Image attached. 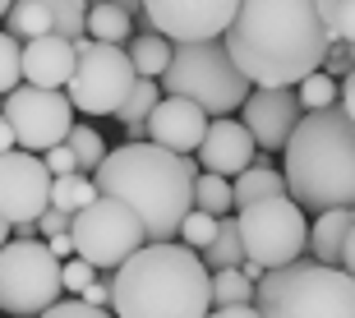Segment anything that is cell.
<instances>
[{
  "label": "cell",
  "instance_id": "1",
  "mask_svg": "<svg viewBox=\"0 0 355 318\" xmlns=\"http://www.w3.org/2000/svg\"><path fill=\"white\" fill-rule=\"evenodd\" d=\"M222 46L254 88H295L323 69L332 37L318 0H240Z\"/></svg>",
  "mask_w": 355,
  "mask_h": 318
},
{
  "label": "cell",
  "instance_id": "2",
  "mask_svg": "<svg viewBox=\"0 0 355 318\" xmlns=\"http://www.w3.org/2000/svg\"><path fill=\"white\" fill-rule=\"evenodd\" d=\"M97 199L139 212L148 245H171L184 212L194 208V157H175L157 143H120L92 171Z\"/></svg>",
  "mask_w": 355,
  "mask_h": 318
},
{
  "label": "cell",
  "instance_id": "3",
  "mask_svg": "<svg viewBox=\"0 0 355 318\" xmlns=\"http://www.w3.org/2000/svg\"><path fill=\"white\" fill-rule=\"evenodd\" d=\"M212 309V272L189 245H144L111 277L116 318H203Z\"/></svg>",
  "mask_w": 355,
  "mask_h": 318
},
{
  "label": "cell",
  "instance_id": "4",
  "mask_svg": "<svg viewBox=\"0 0 355 318\" xmlns=\"http://www.w3.org/2000/svg\"><path fill=\"white\" fill-rule=\"evenodd\" d=\"M282 152H286L282 166L286 199L314 212L355 208V125L342 106L304 111Z\"/></svg>",
  "mask_w": 355,
  "mask_h": 318
},
{
  "label": "cell",
  "instance_id": "5",
  "mask_svg": "<svg viewBox=\"0 0 355 318\" xmlns=\"http://www.w3.org/2000/svg\"><path fill=\"white\" fill-rule=\"evenodd\" d=\"M259 318H355V277L346 267L295 258L254 281Z\"/></svg>",
  "mask_w": 355,
  "mask_h": 318
},
{
  "label": "cell",
  "instance_id": "6",
  "mask_svg": "<svg viewBox=\"0 0 355 318\" xmlns=\"http://www.w3.org/2000/svg\"><path fill=\"white\" fill-rule=\"evenodd\" d=\"M157 88L162 97H189L208 120H217L240 111L254 83L236 69L222 37H212V42H171V65L157 79Z\"/></svg>",
  "mask_w": 355,
  "mask_h": 318
},
{
  "label": "cell",
  "instance_id": "7",
  "mask_svg": "<svg viewBox=\"0 0 355 318\" xmlns=\"http://www.w3.org/2000/svg\"><path fill=\"white\" fill-rule=\"evenodd\" d=\"M65 295L60 258L46 240H5L0 245V309L10 318H37Z\"/></svg>",
  "mask_w": 355,
  "mask_h": 318
},
{
  "label": "cell",
  "instance_id": "8",
  "mask_svg": "<svg viewBox=\"0 0 355 318\" xmlns=\"http://www.w3.org/2000/svg\"><path fill=\"white\" fill-rule=\"evenodd\" d=\"M69 240H74V254L83 263H92L97 272H116L130 254L148 245V231L134 208L116 199H92L88 208L69 217Z\"/></svg>",
  "mask_w": 355,
  "mask_h": 318
},
{
  "label": "cell",
  "instance_id": "9",
  "mask_svg": "<svg viewBox=\"0 0 355 318\" xmlns=\"http://www.w3.org/2000/svg\"><path fill=\"white\" fill-rule=\"evenodd\" d=\"M74 74L65 83V97L74 111L83 116H116V106L130 97L134 88V65H130V51L125 46H111V42H92L79 37L74 42Z\"/></svg>",
  "mask_w": 355,
  "mask_h": 318
},
{
  "label": "cell",
  "instance_id": "10",
  "mask_svg": "<svg viewBox=\"0 0 355 318\" xmlns=\"http://www.w3.org/2000/svg\"><path fill=\"white\" fill-rule=\"evenodd\" d=\"M236 226H240L245 258H254V263H263V267H286V263H295V258H304V249H309L304 208L295 199H286V194L240 208Z\"/></svg>",
  "mask_w": 355,
  "mask_h": 318
},
{
  "label": "cell",
  "instance_id": "11",
  "mask_svg": "<svg viewBox=\"0 0 355 318\" xmlns=\"http://www.w3.org/2000/svg\"><path fill=\"white\" fill-rule=\"evenodd\" d=\"M0 116L10 120L14 130V143L24 152H46V148L65 143L69 125H74V106H69L65 93H51V88H33V83H19Z\"/></svg>",
  "mask_w": 355,
  "mask_h": 318
},
{
  "label": "cell",
  "instance_id": "12",
  "mask_svg": "<svg viewBox=\"0 0 355 318\" xmlns=\"http://www.w3.org/2000/svg\"><path fill=\"white\" fill-rule=\"evenodd\" d=\"M51 208V171L37 152H0V217L10 226L37 222Z\"/></svg>",
  "mask_w": 355,
  "mask_h": 318
},
{
  "label": "cell",
  "instance_id": "13",
  "mask_svg": "<svg viewBox=\"0 0 355 318\" xmlns=\"http://www.w3.org/2000/svg\"><path fill=\"white\" fill-rule=\"evenodd\" d=\"M240 0H144L148 28L166 42H212L236 19Z\"/></svg>",
  "mask_w": 355,
  "mask_h": 318
},
{
  "label": "cell",
  "instance_id": "14",
  "mask_svg": "<svg viewBox=\"0 0 355 318\" xmlns=\"http://www.w3.org/2000/svg\"><path fill=\"white\" fill-rule=\"evenodd\" d=\"M300 116L304 111L295 102V88H250V97L240 102V125L263 152H282Z\"/></svg>",
  "mask_w": 355,
  "mask_h": 318
},
{
  "label": "cell",
  "instance_id": "15",
  "mask_svg": "<svg viewBox=\"0 0 355 318\" xmlns=\"http://www.w3.org/2000/svg\"><path fill=\"white\" fill-rule=\"evenodd\" d=\"M203 130H208V116L198 111L189 97H157V106L148 111V143L166 148L175 157H194L198 143H203Z\"/></svg>",
  "mask_w": 355,
  "mask_h": 318
},
{
  "label": "cell",
  "instance_id": "16",
  "mask_svg": "<svg viewBox=\"0 0 355 318\" xmlns=\"http://www.w3.org/2000/svg\"><path fill=\"white\" fill-rule=\"evenodd\" d=\"M254 161H259V143L250 139V130H245L236 116H217V120H208V130H203V143H198V166H203V171L222 175V180H231V175L250 171Z\"/></svg>",
  "mask_w": 355,
  "mask_h": 318
},
{
  "label": "cell",
  "instance_id": "17",
  "mask_svg": "<svg viewBox=\"0 0 355 318\" xmlns=\"http://www.w3.org/2000/svg\"><path fill=\"white\" fill-rule=\"evenodd\" d=\"M74 42L55 37V33H46V37H33L24 42V55H19V69H24V83H33V88H51V93H60L69 83V74H74Z\"/></svg>",
  "mask_w": 355,
  "mask_h": 318
},
{
  "label": "cell",
  "instance_id": "18",
  "mask_svg": "<svg viewBox=\"0 0 355 318\" xmlns=\"http://www.w3.org/2000/svg\"><path fill=\"white\" fill-rule=\"evenodd\" d=\"M346 226H351V208H328V212H318V217H314V226H309V254H314V263L342 267Z\"/></svg>",
  "mask_w": 355,
  "mask_h": 318
},
{
  "label": "cell",
  "instance_id": "19",
  "mask_svg": "<svg viewBox=\"0 0 355 318\" xmlns=\"http://www.w3.org/2000/svg\"><path fill=\"white\" fill-rule=\"evenodd\" d=\"M286 194V180H282V171H272L263 161H254L250 171H240L236 180H231V208H250V203H263V199H282Z\"/></svg>",
  "mask_w": 355,
  "mask_h": 318
},
{
  "label": "cell",
  "instance_id": "20",
  "mask_svg": "<svg viewBox=\"0 0 355 318\" xmlns=\"http://www.w3.org/2000/svg\"><path fill=\"white\" fill-rule=\"evenodd\" d=\"M157 97H162L157 79H134L130 97L116 106V120H120V130H125V139H130V143H148L144 125H148V111L157 106Z\"/></svg>",
  "mask_w": 355,
  "mask_h": 318
},
{
  "label": "cell",
  "instance_id": "21",
  "mask_svg": "<svg viewBox=\"0 0 355 318\" xmlns=\"http://www.w3.org/2000/svg\"><path fill=\"white\" fill-rule=\"evenodd\" d=\"M88 37L92 42H111V46H125L134 37V19L111 0H88Z\"/></svg>",
  "mask_w": 355,
  "mask_h": 318
},
{
  "label": "cell",
  "instance_id": "22",
  "mask_svg": "<svg viewBox=\"0 0 355 318\" xmlns=\"http://www.w3.org/2000/svg\"><path fill=\"white\" fill-rule=\"evenodd\" d=\"M125 51H130V65L139 79H162L171 65V42L162 33H139V37L125 42Z\"/></svg>",
  "mask_w": 355,
  "mask_h": 318
},
{
  "label": "cell",
  "instance_id": "23",
  "mask_svg": "<svg viewBox=\"0 0 355 318\" xmlns=\"http://www.w3.org/2000/svg\"><path fill=\"white\" fill-rule=\"evenodd\" d=\"M5 33H10L14 42H33V37H46V33H55V19H51V5L46 0H14L10 14H5Z\"/></svg>",
  "mask_w": 355,
  "mask_h": 318
},
{
  "label": "cell",
  "instance_id": "24",
  "mask_svg": "<svg viewBox=\"0 0 355 318\" xmlns=\"http://www.w3.org/2000/svg\"><path fill=\"white\" fill-rule=\"evenodd\" d=\"M198 258H203L208 272H222V267H240L245 263V245H240L236 212H231V217H217V236H212V245L198 254Z\"/></svg>",
  "mask_w": 355,
  "mask_h": 318
},
{
  "label": "cell",
  "instance_id": "25",
  "mask_svg": "<svg viewBox=\"0 0 355 318\" xmlns=\"http://www.w3.org/2000/svg\"><path fill=\"white\" fill-rule=\"evenodd\" d=\"M97 199V189H92V175L83 171H69V175H51V208L55 212H74L88 208V203Z\"/></svg>",
  "mask_w": 355,
  "mask_h": 318
},
{
  "label": "cell",
  "instance_id": "26",
  "mask_svg": "<svg viewBox=\"0 0 355 318\" xmlns=\"http://www.w3.org/2000/svg\"><path fill=\"white\" fill-rule=\"evenodd\" d=\"M194 208L208 212V217H231V180L212 171H198L194 175Z\"/></svg>",
  "mask_w": 355,
  "mask_h": 318
},
{
  "label": "cell",
  "instance_id": "27",
  "mask_svg": "<svg viewBox=\"0 0 355 318\" xmlns=\"http://www.w3.org/2000/svg\"><path fill=\"white\" fill-rule=\"evenodd\" d=\"M65 148L74 152V166H79L83 175L97 171V166H102V157H106V143H102V134L92 130V125H69Z\"/></svg>",
  "mask_w": 355,
  "mask_h": 318
},
{
  "label": "cell",
  "instance_id": "28",
  "mask_svg": "<svg viewBox=\"0 0 355 318\" xmlns=\"http://www.w3.org/2000/svg\"><path fill=\"white\" fill-rule=\"evenodd\" d=\"M226 305H254V281L240 267L212 272V309H226Z\"/></svg>",
  "mask_w": 355,
  "mask_h": 318
},
{
  "label": "cell",
  "instance_id": "29",
  "mask_svg": "<svg viewBox=\"0 0 355 318\" xmlns=\"http://www.w3.org/2000/svg\"><path fill=\"white\" fill-rule=\"evenodd\" d=\"M46 5H51V19H55V37L79 42L88 33V0H46Z\"/></svg>",
  "mask_w": 355,
  "mask_h": 318
},
{
  "label": "cell",
  "instance_id": "30",
  "mask_svg": "<svg viewBox=\"0 0 355 318\" xmlns=\"http://www.w3.org/2000/svg\"><path fill=\"white\" fill-rule=\"evenodd\" d=\"M295 102H300V111H323V106H337V79H328L323 69L304 74V79L295 83Z\"/></svg>",
  "mask_w": 355,
  "mask_h": 318
},
{
  "label": "cell",
  "instance_id": "31",
  "mask_svg": "<svg viewBox=\"0 0 355 318\" xmlns=\"http://www.w3.org/2000/svg\"><path fill=\"white\" fill-rule=\"evenodd\" d=\"M175 236L184 240V245H189V249H208L212 245V236H217V217H208V212H198V208H189L184 212V222H180V231H175Z\"/></svg>",
  "mask_w": 355,
  "mask_h": 318
},
{
  "label": "cell",
  "instance_id": "32",
  "mask_svg": "<svg viewBox=\"0 0 355 318\" xmlns=\"http://www.w3.org/2000/svg\"><path fill=\"white\" fill-rule=\"evenodd\" d=\"M19 55H24V42H14L10 33H0V97H10L19 83H24V69H19Z\"/></svg>",
  "mask_w": 355,
  "mask_h": 318
},
{
  "label": "cell",
  "instance_id": "33",
  "mask_svg": "<svg viewBox=\"0 0 355 318\" xmlns=\"http://www.w3.org/2000/svg\"><path fill=\"white\" fill-rule=\"evenodd\" d=\"M323 24H328V37L332 42L355 46V0H337V5L323 14Z\"/></svg>",
  "mask_w": 355,
  "mask_h": 318
},
{
  "label": "cell",
  "instance_id": "34",
  "mask_svg": "<svg viewBox=\"0 0 355 318\" xmlns=\"http://www.w3.org/2000/svg\"><path fill=\"white\" fill-rule=\"evenodd\" d=\"M92 281H97V267H92V263H83L79 254H74V258H65V263H60V286H65V291L74 295V300H79V295L88 291Z\"/></svg>",
  "mask_w": 355,
  "mask_h": 318
},
{
  "label": "cell",
  "instance_id": "35",
  "mask_svg": "<svg viewBox=\"0 0 355 318\" xmlns=\"http://www.w3.org/2000/svg\"><path fill=\"white\" fill-rule=\"evenodd\" d=\"M37 318H116V314H111V309H97V305H83V300H55V305Z\"/></svg>",
  "mask_w": 355,
  "mask_h": 318
},
{
  "label": "cell",
  "instance_id": "36",
  "mask_svg": "<svg viewBox=\"0 0 355 318\" xmlns=\"http://www.w3.org/2000/svg\"><path fill=\"white\" fill-rule=\"evenodd\" d=\"M69 231V212H55V208H46L37 217V236L42 240H51V236H65Z\"/></svg>",
  "mask_w": 355,
  "mask_h": 318
},
{
  "label": "cell",
  "instance_id": "37",
  "mask_svg": "<svg viewBox=\"0 0 355 318\" xmlns=\"http://www.w3.org/2000/svg\"><path fill=\"white\" fill-rule=\"evenodd\" d=\"M46 171H51V175H69V171H79V166H74V152H69L65 143L46 148Z\"/></svg>",
  "mask_w": 355,
  "mask_h": 318
},
{
  "label": "cell",
  "instance_id": "38",
  "mask_svg": "<svg viewBox=\"0 0 355 318\" xmlns=\"http://www.w3.org/2000/svg\"><path fill=\"white\" fill-rule=\"evenodd\" d=\"M79 300H83V305H97V309H106V305H111V281H92V286L79 295Z\"/></svg>",
  "mask_w": 355,
  "mask_h": 318
},
{
  "label": "cell",
  "instance_id": "39",
  "mask_svg": "<svg viewBox=\"0 0 355 318\" xmlns=\"http://www.w3.org/2000/svg\"><path fill=\"white\" fill-rule=\"evenodd\" d=\"M337 93H342V102H337V106H342V111H346V120L355 125V69L342 79V88H337Z\"/></svg>",
  "mask_w": 355,
  "mask_h": 318
},
{
  "label": "cell",
  "instance_id": "40",
  "mask_svg": "<svg viewBox=\"0 0 355 318\" xmlns=\"http://www.w3.org/2000/svg\"><path fill=\"white\" fill-rule=\"evenodd\" d=\"M342 267L355 277V208H351V226H346V240H342Z\"/></svg>",
  "mask_w": 355,
  "mask_h": 318
},
{
  "label": "cell",
  "instance_id": "41",
  "mask_svg": "<svg viewBox=\"0 0 355 318\" xmlns=\"http://www.w3.org/2000/svg\"><path fill=\"white\" fill-rule=\"evenodd\" d=\"M203 318H259L254 305H226V309H208Z\"/></svg>",
  "mask_w": 355,
  "mask_h": 318
},
{
  "label": "cell",
  "instance_id": "42",
  "mask_svg": "<svg viewBox=\"0 0 355 318\" xmlns=\"http://www.w3.org/2000/svg\"><path fill=\"white\" fill-rule=\"evenodd\" d=\"M46 249H51L60 263H65V258H74V240H69V231H65V236H51V240H46Z\"/></svg>",
  "mask_w": 355,
  "mask_h": 318
},
{
  "label": "cell",
  "instance_id": "43",
  "mask_svg": "<svg viewBox=\"0 0 355 318\" xmlns=\"http://www.w3.org/2000/svg\"><path fill=\"white\" fill-rule=\"evenodd\" d=\"M0 152H14V130L5 116H0Z\"/></svg>",
  "mask_w": 355,
  "mask_h": 318
},
{
  "label": "cell",
  "instance_id": "44",
  "mask_svg": "<svg viewBox=\"0 0 355 318\" xmlns=\"http://www.w3.org/2000/svg\"><path fill=\"white\" fill-rule=\"evenodd\" d=\"M5 240H10V222H5V217H0V245H5Z\"/></svg>",
  "mask_w": 355,
  "mask_h": 318
},
{
  "label": "cell",
  "instance_id": "45",
  "mask_svg": "<svg viewBox=\"0 0 355 318\" xmlns=\"http://www.w3.org/2000/svg\"><path fill=\"white\" fill-rule=\"evenodd\" d=\"M10 5H14V0H0V19H5V14H10Z\"/></svg>",
  "mask_w": 355,
  "mask_h": 318
}]
</instances>
